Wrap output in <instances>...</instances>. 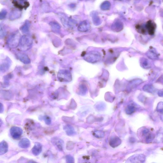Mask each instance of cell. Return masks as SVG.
<instances>
[{
  "label": "cell",
  "instance_id": "cell-22",
  "mask_svg": "<svg viewBox=\"0 0 163 163\" xmlns=\"http://www.w3.org/2000/svg\"><path fill=\"white\" fill-rule=\"evenodd\" d=\"M2 124V120L0 119V127L1 126Z\"/></svg>",
  "mask_w": 163,
  "mask_h": 163
},
{
  "label": "cell",
  "instance_id": "cell-14",
  "mask_svg": "<svg viewBox=\"0 0 163 163\" xmlns=\"http://www.w3.org/2000/svg\"><path fill=\"white\" fill-rule=\"evenodd\" d=\"M147 28L150 34H153L154 32L155 28L154 23L151 21L147 23Z\"/></svg>",
  "mask_w": 163,
  "mask_h": 163
},
{
  "label": "cell",
  "instance_id": "cell-5",
  "mask_svg": "<svg viewBox=\"0 0 163 163\" xmlns=\"http://www.w3.org/2000/svg\"><path fill=\"white\" fill-rule=\"evenodd\" d=\"M23 130L21 128L17 127H12L10 130V133L12 137L14 139H18L21 136Z\"/></svg>",
  "mask_w": 163,
  "mask_h": 163
},
{
  "label": "cell",
  "instance_id": "cell-16",
  "mask_svg": "<svg viewBox=\"0 0 163 163\" xmlns=\"http://www.w3.org/2000/svg\"><path fill=\"white\" fill-rule=\"evenodd\" d=\"M87 91V88L84 85L82 84L79 86V92L80 94L81 95H84Z\"/></svg>",
  "mask_w": 163,
  "mask_h": 163
},
{
  "label": "cell",
  "instance_id": "cell-10",
  "mask_svg": "<svg viewBox=\"0 0 163 163\" xmlns=\"http://www.w3.org/2000/svg\"><path fill=\"white\" fill-rule=\"evenodd\" d=\"M53 142L60 151L63 150L64 143L63 141L60 139L55 138L52 140Z\"/></svg>",
  "mask_w": 163,
  "mask_h": 163
},
{
  "label": "cell",
  "instance_id": "cell-1",
  "mask_svg": "<svg viewBox=\"0 0 163 163\" xmlns=\"http://www.w3.org/2000/svg\"><path fill=\"white\" fill-rule=\"evenodd\" d=\"M33 41L31 38L26 36H23L21 38L20 45L21 49L23 51L29 50L33 44Z\"/></svg>",
  "mask_w": 163,
  "mask_h": 163
},
{
  "label": "cell",
  "instance_id": "cell-13",
  "mask_svg": "<svg viewBox=\"0 0 163 163\" xmlns=\"http://www.w3.org/2000/svg\"><path fill=\"white\" fill-rule=\"evenodd\" d=\"M20 13L17 11H13L11 13L10 18L11 20H14L20 17Z\"/></svg>",
  "mask_w": 163,
  "mask_h": 163
},
{
  "label": "cell",
  "instance_id": "cell-18",
  "mask_svg": "<svg viewBox=\"0 0 163 163\" xmlns=\"http://www.w3.org/2000/svg\"><path fill=\"white\" fill-rule=\"evenodd\" d=\"M66 161L67 162L73 163L74 162V159L73 157L70 155H67L66 156Z\"/></svg>",
  "mask_w": 163,
  "mask_h": 163
},
{
  "label": "cell",
  "instance_id": "cell-11",
  "mask_svg": "<svg viewBox=\"0 0 163 163\" xmlns=\"http://www.w3.org/2000/svg\"><path fill=\"white\" fill-rule=\"evenodd\" d=\"M30 145V142L27 138H23L19 144V146L22 148H27L29 147Z\"/></svg>",
  "mask_w": 163,
  "mask_h": 163
},
{
  "label": "cell",
  "instance_id": "cell-9",
  "mask_svg": "<svg viewBox=\"0 0 163 163\" xmlns=\"http://www.w3.org/2000/svg\"><path fill=\"white\" fill-rule=\"evenodd\" d=\"M8 146L7 143L4 141L0 142V156L6 153L8 150Z\"/></svg>",
  "mask_w": 163,
  "mask_h": 163
},
{
  "label": "cell",
  "instance_id": "cell-19",
  "mask_svg": "<svg viewBox=\"0 0 163 163\" xmlns=\"http://www.w3.org/2000/svg\"><path fill=\"white\" fill-rule=\"evenodd\" d=\"M44 119L45 123L47 125H50L51 123V119L50 117L48 116H45L44 117Z\"/></svg>",
  "mask_w": 163,
  "mask_h": 163
},
{
  "label": "cell",
  "instance_id": "cell-6",
  "mask_svg": "<svg viewBox=\"0 0 163 163\" xmlns=\"http://www.w3.org/2000/svg\"><path fill=\"white\" fill-rule=\"evenodd\" d=\"M13 3L15 7L19 9L25 8L28 5L27 2L24 0H12Z\"/></svg>",
  "mask_w": 163,
  "mask_h": 163
},
{
  "label": "cell",
  "instance_id": "cell-2",
  "mask_svg": "<svg viewBox=\"0 0 163 163\" xmlns=\"http://www.w3.org/2000/svg\"><path fill=\"white\" fill-rule=\"evenodd\" d=\"M21 37L19 33L16 32L13 33L9 37L7 40V44L10 47L14 48L19 45Z\"/></svg>",
  "mask_w": 163,
  "mask_h": 163
},
{
  "label": "cell",
  "instance_id": "cell-15",
  "mask_svg": "<svg viewBox=\"0 0 163 163\" xmlns=\"http://www.w3.org/2000/svg\"><path fill=\"white\" fill-rule=\"evenodd\" d=\"M7 33V30L5 27L0 24V38H3Z\"/></svg>",
  "mask_w": 163,
  "mask_h": 163
},
{
  "label": "cell",
  "instance_id": "cell-17",
  "mask_svg": "<svg viewBox=\"0 0 163 163\" xmlns=\"http://www.w3.org/2000/svg\"><path fill=\"white\" fill-rule=\"evenodd\" d=\"M7 11L5 9H3L0 12V20H2L6 18Z\"/></svg>",
  "mask_w": 163,
  "mask_h": 163
},
{
  "label": "cell",
  "instance_id": "cell-7",
  "mask_svg": "<svg viewBox=\"0 0 163 163\" xmlns=\"http://www.w3.org/2000/svg\"><path fill=\"white\" fill-rule=\"evenodd\" d=\"M18 59L25 64H28L30 63L31 61L29 57L26 54L19 53L17 54Z\"/></svg>",
  "mask_w": 163,
  "mask_h": 163
},
{
  "label": "cell",
  "instance_id": "cell-8",
  "mask_svg": "<svg viewBox=\"0 0 163 163\" xmlns=\"http://www.w3.org/2000/svg\"><path fill=\"white\" fill-rule=\"evenodd\" d=\"M42 150V146L39 142H36L34 147L32 148V152L33 154L35 156L39 155Z\"/></svg>",
  "mask_w": 163,
  "mask_h": 163
},
{
  "label": "cell",
  "instance_id": "cell-20",
  "mask_svg": "<svg viewBox=\"0 0 163 163\" xmlns=\"http://www.w3.org/2000/svg\"><path fill=\"white\" fill-rule=\"evenodd\" d=\"M28 23H26L22 27H21V29L23 32L26 33L28 31Z\"/></svg>",
  "mask_w": 163,
  "mask_h": 163
},
{
  "label": "cell",
  "instance_id": "cell-3",
  "mask_svg": "<svg viewBox=\"0 0 163 163\" xmlns=\"http://www.w3.org/2000/svg\"><path fill=\"white\" fill-rule=\"evenodd\" d=\"M59 80L63 82H69L72 80V76L70 72L67 70H61L57 75Z\"/></svg>",
  "mask_w": 163,
  "mask_h": 163
},
{
  "label": "cell",
  "instance_id": "cell-4",
  "mask_svg": "<svg viewBox=\"0 0 163 163\" xmlns=\"http://www.w3.org/2000/svg\"><path fill=\"white\" fill-rule=\"evenodd\" d=\"M99 55L97 52L91 51L85 54L84 57L85 61L89 63H94L99 61Z\"/></svg>",
  "mask_w": 163,
  "mask_h": 163
},
{
  "label": "cell",
  "instance_id": "cell-21",
  "mask_svg": "<svg viewBox=\"0 0 163 163\" xmlns=\"http://www.w3.org/2000/svg\"><path fill=\"white\" fill-rule=\"evenodd\" d=\"M4 107L3 104L0 103V113H2L4 111Z\"/></svg>",
  "mask_w": 163,
  "mask_h": 163
},
{
  "label": "cell",
  "instance_id": "cell-12",
  "mask_svg": "<svg viewBox=\"0 0 163 163\" xmlns=\"http://www.w3.org/2000/svg\"><path fill=\"white\" fill-rule=\"evenodd\" d=\"M64 130L67 135L69 136H73L75 135L76 132L74 128L70 125L66 126L64 127Z\"/></svg>",
  "mask_w": 163,
  "mask_h": 163
}]
</instances>
